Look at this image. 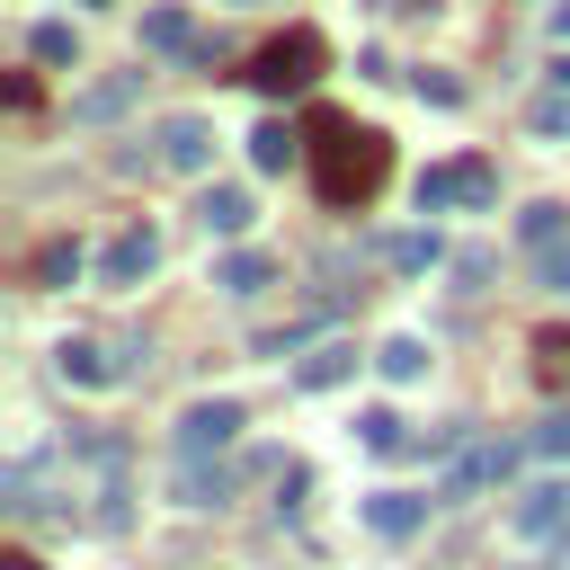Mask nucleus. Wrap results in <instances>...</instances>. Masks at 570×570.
<instances>
[{
    "mask_svg": "<svg viewBox=\"0 0 570 570\" xmlns=\"http://www.w3.org/2000/svg\"><path fill=\"white\" fill-rule=\"evenodd\" d=\"M517 240L543 258L552 240H570V205H552V196H543V205H525V214H517Z\"/></svg>",
    "mask_w": 570,
    "mask_h": 570,
    "instance_id": "6ab92c4d",
    "label": "nucleus"
},
{
    "mask_svg": "<svg viewBox=\"0 0 570 570\" xmlns=\"http://www.w3.org/2000/svg\"><path fill=\"white\" fill-rule=\"evenodd\" d=\"M240 428H249V410H240V401H223V392H214V401H187V410H178V454H187V463H205V454H223Z\"/></svg>",
    "mask_w": 570,
    "mask_h": 570,
    "instance_id": "39448f33",
    "label": "nucleus"
},
{
    "mask_svg": "<svg viewBox=\"0 0 570 570\" xmlns=\"http://www.w3.org/2000/svg\"><path fill=\"white\" fill-rule=\"evenodd\" d=\"M214 285H223L232 303H249V294L276 285V267H267V249H223V258H214Z\"/></svg>",
    "mask_w": 570,
    "mask_h": 570,
    "instance_id": "9d476101",
    "label": "nucleus"
},
{
    "mask_svg": "<svg viewBox=\"0 0 570 570\" xmlns=\"http://www.w3.org/2000/svg\"><path fill=\"white\" fill-rule=\"evenodd\" d=\"M499 205V160L490 151H454L419 169V214H490Z\"/></svg>",
    "mask_w": 570,
    "mask_h": 570,
    "instance_id": "f03ea898",
    "label": "nucleus"
},
{
    "mask_svg": "<svg viewBox=\"0 0 570 570\" xmlns=\"http://www.w3.org/2000/svg\"><path fill=\"white\" fill-rule=\"evenodd\" d=\"M534 285H543V294H570V240H552V249L534 258Z\"/></svg>",
    "mask_w": 570,
    "mask_h": 570,
    "instance_id": "a878e982",
    "label": "nucleus"
},
{
    "mask_svg": "<svg viewBox=\"0 0 570 570\" xmlns=\"http://www.w3.org/2000/svg\"><path fill=\"white\" fill-rule=\"evenodd\" d=\"M508 472V445H463V463L445 472V499H472V490H490Z\"/></svg>",
    "mask_w": 570,
    "mask_h": 570,
    "instance_id": "ddd939ff",
    "label": "nucleus"
},
{
    "mask_svg": "<svg viewBox=\"0 0 570 570\" xmlns=\"http://www.w3.org/2000/svg\"><path fill=\"white\" fill-rule=\"evenodd\" d=\"M214 142H223V134H214V116H196V107H178V116L151 125V160L178 169V178H205V169H214Z\"/></svg>",
    "mask_w": 570,
    "mask_h": 570,
    "instance_id": "20e7f679",
    "label": "nucleus"
},
{
    "mask_svg": "<svg viewBox=\"0 0 570 570\" xmlns=\"http://www.w3.org/2000/svg\"><path fill=\"white\" fill-rule=\"evenodd\" d=\"M356 436H365V454H419V436L401 428V410H365Z\"/></svg>",
    "mask_w": 570,
    "mask_h": 570,
    "instance_id": "412c9836",
    "label": "nucleus"
},
{
    "mask_svg": "<svg viewBox=\"0 0 570 570\" xmlns=\"http://www.w3.org/2000/svg\"><path fill=\"white\" fill-rule=\"evenodd\" d=\"M552 36H561V45H570V0H552Z\"/></svg>",
    "mask_w": 570,
    "mask_h": 570,
    "instance_id": "c756f323",
    "label": "nucleus"
},
{
    "mask_svg": "<svg viewBox=\"0 0 570 570\" xmlns=\"http://www.w3.org/2000/svg\"><path fill=\"white\" fill-rule=\"evenodd\" d=\"M27 53L53 62V71H71V62H80V27H71V18H36V27H27Z\"/></svg>",
    "mask_w": 570,
    "mask_h": 570,
    "instance_id": "2eb2a0df",
    "label": "nucleus"
},
{
    "mask_svg": "<svg viewBox=\"0 0 570 570\" xmlns=\"http://www.w3.org/2000/svg\"><path fill=\"white\" fill-rule=\"evenodd\" d=\"M312 80H321V36L312 27H294V36H276V45L249 53V89H267V98H294Z\"/></svg>",
    "mask_w": 570,
    "mask_h": 570,
    "instance_id": "7ed1b4c3",
    "label": "nucleus"
},
{
    "mask_svg": "<svg viewBox=\"0 0 570 570\" xmlns=\"http://www.w3.org/2000/svg\"><path fill=\"white\" fill-rule=\"evenodd\" d=\"M142 45H151V53H196V18L169 9V0H151V9H142Z\"/></svg>",
    "mask_w": 570,
    "mask_h": 570,
    "instance_id": "9b49d317",
    "label": "nucleus"
},
{
    "mask_svg": "<svg viewBox=\"0 0 570 570\" xmlns=\"http://www.w3.org/2000/svg\"><path fill=\"white\" fill-rule=\"evenodd\" d=\"M534 356H543V374H561V365H570V338L552 330V338H534Z\"/></svg>",
    "mask_w": 570,
    "mask_h": 570,
    "instance_id": "c85d7f7f",
    "label": "nucleus"
},
{
    "mask_svg": "<svg viewBox=\"0 0 570 570\" xmlns=\"http://www.w3.org/2000/svg\"><path fill=\"white\" fill-rule=\"evenodd\" d=\"M383 169H392V142H383L374 125H321L312 178H321V196H330V205H365V196L383 187Z\"/></svg>",
    "mask_w": 570,
    "mask_h": 570,
    "instance_id": "f257e3e1",
    "label": "nucleus"
},
{
    "mask_svg": "<svg viewBox=\"0 0 570 570\" xmlns=\"http://www.w3.org/2000/svg\"><path fill=\"white\" fill-rule=\"evenodd\" d=\"M223 490H232V472H223V463H214V472H205V463H187V472H178V499H187V508H223Z\"/></svg>",
    "mask_w": 570,
    "mask_h": 570,
    "instance_id": "b1692460",
    "label": "nucleus"
},
{
    "mask_svg": "<svg viewBox=\"0 0 570 570\" xmlns=\"http://www.w3.org/2000/svg\"><path fill=\"white\" fill-rule=\"evenodd\" d=\"M80 9H116V0H80Z\"/></svg>",
    "mask_w": 570,
    "mask_h": 570,
    "instance_id": "473e14b6",
    "label": "nucleus"
},
{
    "mask_svg": "<svg viewBox=\"0 0 570 570\" xmlns=\"http://www.w3.org/2000/svg\"><path fill=\"white\" fill-rule=\"evenodd\" d=\"M525 134H534V142H570V89L534 98V107H525Z\"/></svg>",
    "mask_w": 570,
    "mask_h": 570,
    "instance_id": "5701e85b",
    "label": "nucleus"
},
{
    "mask_svg": "<svg viewBox=\"0 0 570 570\" xmlns=\"http://www.w3.org/2000/svg\"><path fill=\"white\" fill-rule=\"evenodd\" d=\"M347 374H356V347H347V338H321L294 383H303V392H330V383H347Z\"/></svg>",
    "mask_w": 570,
    "mask_h": 570,
    "instance_id": "a211bd4d",
    "label": "nucleus"
},
{
    "mask_svg": "<svg viewBox=\"0 0 570 570\" xmlns=\"http://www.w3.org/2000/svg\"><path fill=\"white\" fill-rule=\"evenodd\" d=\"M232 9H240V0H232Z\"/></svg>",
    "mask_w": 570,
    "mask_h": 570,
    "instance_id": "72a5a7b5",
    "label": "nucleus"
},
{
    "mask_svg": "<svg viewBox=\"0 0 570 570\" xmlns=\"http://www.w3.org/2000/svg\"><path fill=\"white\" fill-rule=\"evenodd\" d=\"M294 160H303V142H294V125H285V116H267V125L249 134V169H267V178H276V169H294Z\"/></svg>",
    "mask_w": 570,
    "mask_h": 570,
    "instance_id": "dca6fc26",
    "label": "nucleus"
},
{
    "mask_svg": "<svg viewBox=\"0 0 570 570\" xmlns=\"http://www.w3.org/2000/svg\"><path fill=\"white\" fill-rule=\"evenodd\" d=\"M383 267L392 276H428V267H445V240L436 232H392L383 240Z\"/></svg>",
    "mask_w": 570,
    "mask_h": 570,
    "instance_id": "f8f14e48",
    "label": "nucleus"
},
{
    "mask_svg": "<svg viewBox=\"0 0 570 570\" xmlns=\"http://www.w3.org/2000/svg\"><path fill=\"white\" fill-rule=\"evenodd\" d=\"M454 276H463V294H481V276H490V249H463V258H454Z\"/></svg>",
    "mask_w": 570,
    "mask_h": 570,
    "instance_id": "cd10ccee",
    "label": "nucleus"
},
{
    "mask_svg": "<svg viewBox=\"0 0 570 570\" xmlns=\"http://www.w3.org/2000/svg\"><path fill=\"white\" fill-rule=\"evenodd\" d=\"M196 223H205L214 240H249V223H258V196H249V187H205V196H196Z\"/></svg>",
    "mask_w": 570,
    "mask_h": 570,
    "instance_id": "1a4fd4ad",
    "label": "nucleus"
},
{
    "mask_svg": "<svg viewBox=\"0 0 570 570\" xmlns=\"http://www.w3.org/2000/svg\"><path fill=\"white\" fill-rule=\"evenodd\" d=\"M80 267H89V249H80V240H45V249H36V285H71Z\"/></svg>",
    "mask_w": 570,
    "mask_h": 570,
    "instance_id": "4be33fe9",
    "label": "nucleus"
},
{
    "mask_svg": "<svg viewBox=\"0 0 570 570\" xmlns=\"http://www.w3.org/2000/svg\"><path fill=\"white\" fill-rule=\"evenodd\" d=\"M534 454H570V410H552V419L534 428Z\"/></svg>",
    "mask_w": 570,
    "mask_h": 570,
    "instance_id": "bb28decb",
    "label": "nucleus"
},
{
    "mask_svg": "<svg viewBox=\"0 0 570 570\" xmlns=\"http://www.w3.org/2000/svg\"><path fill=\"white\" fill-rule=\"evenodd\" d=\"M0 570H36V561H27V552H9V561H0Z\"/></svg>",
    "mask_w": 570,
    "mask_h": 570,
    "instance_id": "2f4dec72",
    "label": "nucleus"
},
{
    "mask_svg": "<svg viewBox=\"0 0 570 570\" xmlns=\"http://www.w3.org/2000/svg\"><path fill=\"white\" fill-rule=\"evenodd\" d=\"M374 365H383V383H419V374H428V338H410V330H401V338H383V347H374Z\"/></svg>",
    "mask_w": 570,
    "mask_h": 570,
    "instance_id": "aec40b11",
    "label": "nucleus"
},
{
    "mask_svg": "<svg viewBox=\"0 0 570 570\" xmlns=\"http://www.w3.org/2000/svg\"><path fill=\"white\" fill-rule=\"evenodd\" d=\"M561 525H570V481L517 490V508H508V534H517V543H543V534H561Z\"/></svg>",
    "mask_w": 570,
    "mask_h": 570,
    "instance_id": "0eeeda50",
    "label": "nucleus"
},
{
    "mask_svg": "<svg viewBox=\"0 0 570 570\" xmlns=\"http://www.w3.org/2000/svg\"><path fill=\"white\" fill-rule=\"evenodd\" d=\"M134 98H142V71H107V80H89V89L71 98V125H116Z\"/></svg>",
    "mask_w": 570,
    "mask_h": 570,
    "instance_id": "6e6552de",
    "label": "nucleus"
},
{
    "mask_svg": "<svg viewBox=\"0 0 570 570\" xmlns=\"http://www.w3.org/2000/svg\"><path fill=\"white\" fill-rule=\"evenodd\" d=\"M410 89H419V98H436V107H463V80H454V71H436V62H428V71H410Z\"/></svg>",
    "mask_w": 570,
    "mask_h": 570,
    "instance_id": "393cba45",
    "label": "nucleus"
},
{
    "mask_svg": "<svg viewBox=\"0 0 570 570\" xmlns=\"http://www.w3.org/2000/svg\"><path fill=\"white\" fill-rule=\"evenodd\" d=\"M151 267H160V232H151V223H125V232H116V240L98 249V285H107V294L142 285Z\"/></svg>",
    "mask_w": 570,
    "mask_h": 570,
    "instance_id": "423d86ee",
    "label": "nucleus"
},
{
    "mask_svg": "<svg viewBox=\"0 0 570 570\" xmlns=\"http://www.w3.org/2000/svg\"><path fill=\"white\" fill-rule=\"evenodd\" d=\"M53 374H62V383H89V392H98V383H116L125 365H107V356H98L89 338H62V347H53Z\"/></svg>",
    "mask_w": 570,
    "mask_h": 570,
    "instance_id": "f3484780",
    "label": "nucleus"
},
{
    "mask_svg": "<svg viewBox=\"0 0 570 570\" xmlns=\"http://www.w3.org/2000/svg\"><path fill=\"white\" fill-rule=\"evenodd\" d=\"M419 517H428V499H410V490H374V499H365V525H374V534H392V543H401V534H419Z\"/></svg>",
    "mask_w": 570,
    "mask_h": 570,
    "instance_id": "4468645a",
    "label": "nucleus"
},
{
    "mask_svg": "<svg viewBox=\"0 0 570 570\" xmlns=\"http://www.w3.org/2000/svg\"><path fill=\"white\" fill-rule=\"evenodd\" d=\"M552 89H570V53H552Z\"/></svg>",
    "mask_w": 570,
    "mask_h": 570,
    "instance_id": "7c9ffc66",
    "label": "nucleus"
}]
</instances>
